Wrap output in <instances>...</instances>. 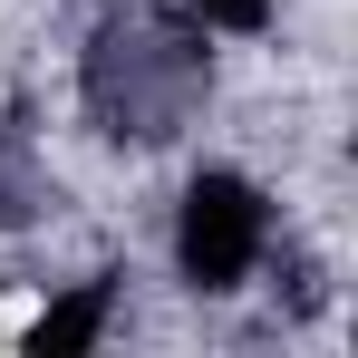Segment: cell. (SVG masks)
<instances>
[{"label": "cell", "mask_w": 358, "mask_h": 358, "mask_svg": "<svg viewBox=\"0 0 358 358\" xmlns=\"http://www.w3.org/2000/svg\"><path fill=\"white\" fill-rule=\"evenodd\" d=\"M78 97L97 136L117 145H165L203 117L213 97V49H203V20L184 10H107L97 39H87V68H78Z\"/></svg>", "instance_id": "1"}, {"label": "cell", "mask_w": 358, "mask_h": 358, "mask_svg": "<svg viewBox=\"0 0 358 358\" xmlns=\"http://www.w3.org/2000/svg\"><path fill=\"white\" fill-rule=\"evenodd\" d=\"M39 203H49V165H39L29 126H20V117H0V233H20Z\"/></svg>", "instance_id": "4"}, {"label": "cell", "mask_w": 358, "mask_h": 358, "mask_svg": "<svg viewBox=\"0 0 358 358\" xmlns=\"http://www.w3.org/2000/svg\"><path fill=\"white\" fill-rule=\"evenodd\" d=\"M194 20H203V29H262L271 0H194Z\"/></svg>", "instance_id": "5"}, {"label": "cell", "mask_w": 358, "mask_h": 358, "mask_svg": "<svg viewBox=\"0 0 358 358\" xmlns=\"http://www.w3.org/2000/svg\"><path fill=\"white\" fill-rule=\"evenodd\" d=\"M107 310H117V281H78L68 300H49L39 320H29V349L39 358H78L107 339Z\"/></svg>", "instance_id": "3"}, {"label": "cell", "mask_w": 358, "mask_h": 358, "mask_svg": "<svg viewBox=\"0 0 358 358\" xmlns=\"http://www.w3.org/2000/svg\"><path fill=\"white\" fill-rule=\"evenodd\" d=\"M262 252H271L262 184L233 175V165H203V175L184 184V203H175V271H184V291H203V300L242 291L262 271Z\"/></svg>", "instance_id": "2"}]
</instances>
